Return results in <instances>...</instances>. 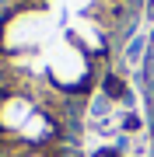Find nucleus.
<instances>
[{"instance_id": "f257e3e1", "label": "nucleus", "mask_w": 154, "mask_h": 157, "mask_svg": "<svg viewBox=\"0 0 154 157\" xmlns=\"http://www.w3.org/2000/svg\"><path fill=\"white\" fill-rule=\"evenodd\" d=\"M102 94L112 101V105H130V101H133L130 87H126V80L119 77V73H112V70L102 73Z\"/></svg>"}, {"instance_id": "f03ea898", "label": "nucleus", "mask_w": 154, "mask_h": 157, "mask_svg": "<svg viewBox=\"0 0 154 157\" xmlns=\"http://www.w3.org/2000/svg\"><path fill=\"white\" fill-rule=\"evenodd\" d=\"M137 129H140V119L137 115H133V112L123 115V133H137Z\"/></svg>"}, {"instance_id": "7ed1b4c3", "label": "nucleus", "mask_w": 154, "mask_h": 157, "mask_svg": "<svg viewBox=\"0 0 154 157\" xmlns=\"http://www.w3.org/2000/svg\"><path fill=\"white\" fill-rule=\"evenodd\" d=\"M95 157H123V154H119V150H116V147H102V150H98Z\"/></svg>"}]
</instances>
